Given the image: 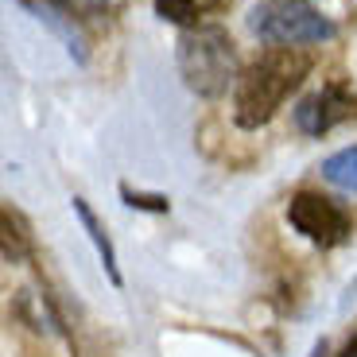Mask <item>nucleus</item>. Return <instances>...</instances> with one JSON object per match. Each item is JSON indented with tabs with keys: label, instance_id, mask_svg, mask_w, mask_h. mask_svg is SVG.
Wrapping results in <instances>:
<instances>
[{
	"label": "nucleus",
	"instance_id": "obj_5",
	"mask_svg": "<svg viewBox=\"0 0 357 357\" xmlns=\"http://www.w3.org/2000/svg\"><path fill=\"white\" fill-rule=\"evenodd\" d=\"M349 116H357V89L349 86V82L334 78V82H326L322 89H314V93H307V98L299 101L295 125L307 136H322V132H331L334 125L349 121Z\"/></svg>",
	"mask_w": 357,
	"mask_h": 357
},
{
	"label": "nucleus",
	"instance_id": "obj_6",
	"mask_svg": "<svg viewBox=\"0 0 357 357\" xmlns=\"http://www.w3.org/2000/svg\"><path fill=\"white\" fill-rule=\"evenodd\" d=\"M233 8V0H155V12H160L167 24L178 27H210L218 16Z\"/></svg>",
	"mask_w": 357,
	"mask_h": 357
},
{
	"label": "nucleus",
	"instance_id": "obj_7",
	"mask_svg": "<svg viewBox=\"0 0 357 357\" xmlns=\"http://www.w3.org/2000/svg\"><path fill=\"white\" fill-rule=\"evenodd\" d=\"M0 241H4V260H8V264L27 260V257H31V249H36L31 225H27V218L20 214L12 202H4V210H0Z\"/></svg>",
	"mask_w": 357,
	"mask_h": 357
},
{
	"label": "nucleus",
	"instance_id": "obj_10",
	"mask_svg": "<svg viewBox=\"0 0 357 357\" xmlns=\"http://www.w3.org/2000/svg\"><path fill=\"white\" fill-rule=\"evenodd\" d=\"M322 178L349 190V195H357V148H342V152L326 155L322 160Z\"/></svg>",
	"mask_w": 357,
	"mask_h": 357
},
{
	"label": "nucleus",
	"instance_id": "obj_2",
	"mask_svg": "<svg viewBox=\"0 0 357 357\" xmlns=\"http://www.w3.org/2000/svg\"><path fill=\"white\" fill-rule=\"evenodd\" d=\"M175 63L190 93L198 98H222L229 86H237V47L222 27H190L175 43Z\"/></svg>",
	"mask_w": 357,
	"mask_h": 357
},
{
	"label": "nucleus",
	"instance_id": "obj_9",
	"mask_svg": "<svg viewBox=\"0 0 357 357\" xmlns=\"http://www.w3.org/2000/svg\"><path fill=\"white\" fill-rule=\"evenodd\" d=\"M43 4L78 24H109L121 12V0H43Z\"/></svg>",
	"mask_w": 357,
	"mask_h": 357
},
{
	"label": "nucleus",
	"instance_id": "obj_8",
	"mask_svg": "<svg viewBox=\"0 0 357 357\" xmlns=\"http://www.w3.org/2000/svg\"><path fill=\"white\" fill-rule=\"evenodd\" d=\"M74 214H78V222L86 225L89 241H93V249H98V257H101V264H105L109 280H113V284H121V268H116V252H113V241H109L105 225L98 222V214L89 210V202H86V198H74Z\"/></svg>",
	"mask_w": 357,
	"mask_h": 357
},
{
	"label": "nucleus",
	"instance_id": "obj_3",
	"mask_svg": "<svg viewBox=\"0 0 357 357\" xmlns=\"http://www.w3.org/2000/svg\"><path fill=\"white\" fill-rule=\"evenodd\" d=\"M249 31L276 47H303L331 39L334 24L311 0H260L249 8Z\"/></svg>",
	"mask_w": 357,
	"mask_h": 357
},
{
	"label": "nucleus",
	"instance_id": "obj_12",
	"mask_svg": "<svg viewBox=\"0 0 357 357\" xmlns=\"http://www.w3.org/2000/svg\"><path fill=\"white\" fill-rule=\"evenodd\" d=\"M338 357H357V334H354V338H349L346 342V349H342V354Z\"/></svg>",
	"mask_w": 357,
	"mask_h": 357
},
{
	"label": "nucleus",
	"instance_id": "obj_1",
	"mask_svg": "<svg viewBox=\"0 0 357 357\" xmlns=\"http://www.w3.org/2000/svg\"><path fill=\"white\" fill-rule=\"evenodd\" d=\"M314 54L303 47H268L241 70L233 86V121L241 128H260L280 113L287 98L307 82Z\"/></svg>",
	"mask_w": 357,
	"mask_h": 357
},
{
	"label": "nucleus",
	"instance_id": "obj_11",
	"mask_svg": "<svg viewBox=\"0 0 357 357\" xmlns=\"http://www.w3.org/2000/svg\"><path fill=\"white\" fill-rule=\"evenodd\" d=\"M121 198H125L128 206H136V210L167 214V198H163V195H140V190H132V187H121Z\"/></svg>",
	"mask_w": 357,
	"mask_h": 357
},
{
	"label": "nucleus",
	"instance_id": "obj_4",
	"mask_svg": "<svg viewBox=\"0 0 357 357\" xmlns=\"http://www.w3.org/2000/svg\"><path fill=\"white\" fill-rule=\"evenodd\" d=\"M287 222L303 233L311 245H319V249H334V245H342L354 233L349 214L334 198L319 195V190H299V195H291V202H287Z\"/></svg>",
	"mask_w": 357,
	"mask_h": 357
}]
</instances>
